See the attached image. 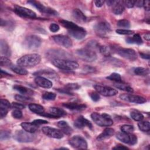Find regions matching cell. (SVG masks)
<instances>
[{
	"mask_svg": "<svg viewBox=\"0 0 150 150\" xmlns=\"http://www.w3.org/2000/svg\"><path fill=\"white\" fill-rule=\"evenodd\" d=\"M41 57L38 54H29L20 57L17 60V64L23 67H32L40 62Z\"/></svg>",
	"mask_w": 150,
	"mask_h": 150,
	"instance_id": "cell-1",
	"label": "cell"
},
{
	"mask_svg": "<svg viewBox=\"0 0 150 150\" xmlns=\"http://www.w3.org/2000/svg\"><path fill=\"white\" fill-rule=\"evenodd\" d=\"M52 63L56 67L65 70H75L79 67V64L76 62L62 59H54L52 60Z\"/></svg>",
	"mask_w": 150,
	"mask_h": 150,
	"instance_id": "cell-2",
	"label": "cell"
},
{
	"mask_svg": "<svg viewBox=\"0 0 150 150\" xmlns=\"http://www.w3.org/2000/svg\"><path fill=\"white\" fill-rule=\"evenodd\" d=\"M91 117L97 125L101 127H108L113 124L110 115L106 113L100 114L97 112H93L91 114Z\"/></svg>",
	"mask_w": 150,
	"mask_h": 150,
	"instance_id": "cell-3",
	"label": "cell"
},
{
	"mask_svg": "<svg viewBox=\"0 0 150 150\" xmlns=\"http://www.w3.org/2000/svg\"><path fill=\"white\" fill-rule=\"evenodd\" d=\"M77 55L82 60L92 62L97 59V54L94 51L89 48H82L76 51Z\"/></svg>",
	"mask_w": 150,
	"mask_h": 150,
	"instance_id": "cell-4",
	"label": "cell"
},
{
	"mask_svg": "<svg viewBox=\"0 0 150 150\" xmlns=\"http://www.w3.org/2000/svg\"><path fill=\"white\" fill-rule=\"evenodd\" d=\"M36 135L26 131H16L13 135V138L20 142H29L35 140Z\"/></svg>",
	"mask_w": 150,
	"mask_h": 150,
	"instance_id": "cell-5",
	"label": "cell"
},
{
	"mask_svg": "<svg viewBox=\"0 0 150 150\" xmlns=\"http://www.w3.org/2000/svg\"><path fill=\"white\" fill-rule=\"evenodd\" d=\"M42 43L41 39L36 35H29L23 41L24 46L29 49H35L39 47Z\"/></svg>",
	"mask_w": 150,
	"mask_h": 150,
	"instance_id": "cell-6",
	"label": "cell"
},
{
	"mask_svg": "<svg viewBox=\"0 0 150 150\" xmlns=\"http://www.w3.org/2000/svg\"><path fill=\"white\" fill-rule=\"evenodd\" d=\"M69 144L76 149H87V143L86 139L80 135H74L69 141Z\"/></svg>",
	"mask_w": 150,
	"mask_h": 150,
	"instance_id": "cell-7",
	"label": "cell"
},
{
	"mask_svg": "<svg viewBox=\"0 0 150 150\" xmlns=\"http://www.w3.org/2000/svg\"><path fill=\"white\" fill-rule=\"evenodd\" d=\"M116 138L125 144L134 145L137 142V137L131 133L128 134L124 132H120L117 134Z\"/></svg>",
	"mask_w": 150,
	"mask_h": 150,
	"instance_id": "cell-8",
	"label": "cell"
},
{
	"mask_svg": "<svg viewBox=\"0 0 150 150\" xmlns=\"http://www.w3.org/2000/svg\"><path fill=\"white\" fill-rule=\"evenodd\" d=\"M28 3L35 6L39 11H40L43 13H45L48 15H52V16L57 15V12L55 10L45 6L43 4H40L39 2L35 1H28Z\"/></svg>",
	"mask_w": 150,
	"mask_h": 150,
	"instance_id": "cell-9",
	"label": "cell"
},
{
	"mask_svg": "<svg viewBox=\"0 0 150 150\" xmlns=\"http://www.w3.org/2000/svg\"><path fill=\"white\" fill-rule=\"evenodd\" d=\"M94 88L98 93L106 97L114 96L118 93V91L116 89L108 86L95 85L94 86Z\"/></svg>",
	"mask_w": 150,
	"mask_h": 150,
	"instance_id": "cell-10",
	"label": "cell"
},
{
	"mask_svg": "<svg viewBox=\"0 0 150 150\" xmlns=\"http://www.w3.org/2000/svg\"><path fill=\"white\" fill-rule=\"evenodd\" d=\"M117 53L122 57L131 61H134L137 58L135 51L132 49L120 48L117 50Z\"/></svg>",
	"mask_w": 150,
	"mask_h": 150,
	"instance_id": "cell-11",
	"label": "cell"
},
{
	"mask_svg": "<svg viewBox=\"0 0 150 150\" xmlns=\"http://www.w3.org/2000/svg\"><path fill=\"white\" fill-rule=\"evenodd\" d=\"M42 131L46 135L51 138L60 139L63 137V133L62 131L54 128L50 127H43L42 128Z\"/></svg>",
	"mask_w": 150,
	"mask_h": 150,
	"instance_id": "cell-12",
	"label": "cell"
},
{
	"mask_svg": "<svg viewBox=\"0 0 150 150\" xmlns=\"http://www.w3.org/2000/svg\"><path fill=\"white\" fill-rule=\"evenodd\" d=\"M94 30L98 35L103 36L110 32L111 26L107 22L103 21L99 22L94 26Z\"/></svg>",
	"mask_w": 150,
	"mask_h": 150,
	"instance_id": "cell-13",
	"label": "cell"
},
{
	"mask_svg": "<svg viewBox=\"0 0 150 150\" xmlns=\"http://www.w3.org/2000/svg\"><path fill=\"white\" fill-rule=\"evenodd\" d=\"M14 11L16 14L22 17L29 18H35L36 17L35 12L25 7L16 5L14 8Z\"/></svg>",
	"mask_w": 150,
	"mask_h": 150,
	"instance_id": "cell-14",
	"label": "cell"
},
{
	"mask_svg": "<svg viewBox=\"0 0 150 150\" xmlns=\"http://www.w3.org/2000/svg\"><path fill=\"white\" fill-rule=\"evenodd\" d=\"M120 98L124 101L137 104H143L146 102V99L144 97L131 94H121L120 96Z\"/></svg>",
	"mask_w": 150,
	"mask_h": 150,
	"instance_id": "cell-15",
	"label": "cell"
},
{
	"mask_svg": "<svg viewBox=\"0 0 150 150\" xmlns=\"http://www.w3.org/2000/svg\"><path fill=\"white\" fill-rule=\"evenodd\" d=\"M53 40L59 45L66 47H70L72 46V41L68 36L61 35H54L52 36Z\"/></svg>",
	"mask_w": 150,
	"mask_h": 150,
	"instance_id": "cell-16",
	"label": "cell"
},
{
	"mask_svg": "<svg viewBox=\"0 0 150 150\" xmlns=\"http://www.w3.org/2000/svg\"><path fill=\"white\" fill-rule=\"evenodd\" d=\"M33 75H36L38 76H42V77H47L52 79L57 80L59 79L58 74L52 69H44L39 70L33 73Z\"/></svg>",
	"mask_w": 150,
	"mask_h": 150,
	"instance_id": "cell-17",
	"label": "cell"
},
{
	"mask_svg": "<svg viewBox=\"0 0 150 150\" xmlns=\"http://www.w3.org/2000/svg\"><path fill=\"white\" fill-rule=\"evenodd\" d=\"M74 125L79 129L83 128L84 127H87L88 128L91 129L92 128V124L86 118L83 117V116H80L77 118L74 122Z\"/></svg>",
	"mask_w": 150,
	"mask_h": 150,
	"instance_id": "cell-18",
	"label": "cell"
},
{
	"mask_svg": "<svg viewBox=\"0 0 150 150\" xmlns=\"http://www.w3.org/2000/svg\"><path fill=\"white\" fill-rule=\"evenodd\" d=\"M35 82L38 86L45 88H50L53 85L51 81L42 76H37L35 79Z\"/></svg>",
	"mask_w": 150,
	"mask_h": 150,
	"instance_id": "cell-19",
	"label": "cell"
},
{
	"mask_svg": "<svg viewBox=\"0 0 150 150\" xmlns=\"http://www.w3.org/2000/svg\"><path fill=\"white\" fill-rule=\"evenodd\" d=\"M114 130L112 128H105L103 132H101L97 137V139L99 141H104L110 137H111V136H112L114 134Z\"/></svg>",
	"mask_w": 150,
	"mask_h": 150,
	"instance_id": "cell-20",
	"label": "cell"
},
{
	"mask_svg": "<svg viewBox=\"0 0 150 150\" xmlns=\"http://www.w3.org/2000/svg\"><path fill=\"white\" fill-rule=\"evenodd\" d=\"M59 22L62 24V25L63 26H64V28H66V29H67L68 30H79L82 29L83 28L78 26L77 25H76V23L69 21H66V20H60Z\"/></svg>",
	"mask_w": 150,
	"mask_h": 150,
	"instance_id": "cell-21",
	"label": "cell"
},
{
	"mask_svg": "<svg viewBox=\"0 0 150 150\" xmlns=\"http://www.w3.org/2000/svg\"><path fill=\"white\" fill-rule=\"evenodd\" d=\"M68 32L70 34V35L78 40L83 39L86 35V31L84 28H82L79 30H68Z\"/></svg>",
	"mask_w": 150,
	"mask_h": 150,
	"instance_id": "cell-22",
	"label": "cell"
},
{
	"mask_svg": "<svg viewBox=\"0 0 150 150\" xmlns=\"http://www.w3.org/2000/svg\"><path fill=\"white\" fill-rule=\"evenodd\" d=\"M63 105L70 110L81 111L86 108V105L83 104H77L76 103H63Z\"/></svg>",
	"mask_w": 150,
	"mask_h": 150,
	"instance_id": "cell-23",
	"label": "cell"
},
{
	"mask_svg": "<svg viewBox=\"0 0 150 150\" xmlns=\"http://www.w3.org/2000/svg\"><path fill=\"white\" fill-rule=\"evenodd\" d=\"M0 50L1 54L5 57L10 56L11 54V49L8 44L3 39H1L0 40Z\"/></svg>",
	"mask_w": 150,
	"mask_h": 150,
	"instance_id": "cell-24",
	"label": "cell"
},
{
	"mask_svg": "<svg viewBox=\"0 0 150 150\" xmlns=\"http://www.w3.org/2000/svg\"><path fill=\"white\" fill-rule=\"evenodd\" d=\"M73 18L79 22H84L87 20L86 16L79 9H74L72 12Z\"/></svg>",
	"mask_w": 150,
	"mask_h": 150,
	"instance_id": "cell-25",
	"label": "cell"
},
{
	"mask_svg": "<svg viewBox=\"0 0 150 150\" xmlns=\"http://www.w3.org/2000/svg\"><path fill=\"white\" fill-rule=\"evenodd\" d=\"M21 125L25 131L30 133L35 132L38 129V125L33 122H22Z\"/></svg>",
	"mask_w": 150,
	"mask_h": 150,
	"instance_id": "cell-26",
	"label": "cell"
},
{
	"mask_svg": "<svg viewBox=\"0 0 150 150\" xmlns=\"http://www.w3.org/2000/svg\"><path fill=\"white\" fill-rule=\"evenodd\" d=\"M124 6L122 1H115V2L112 5V12L115 15H120L124 11Z\"/></svg>",
	"mask_w": 150,
	"mask_h": 150,
	"instance_id": "cell-27",
	"label": "cell"
},
{
	"mask_svg": "<svg viewBox=\"0 0 150 150\" xmlns=\"http://www.w3.org/2000/svg\"><path fill=\"white\" fill-rule=\"evenodd\" d=\"M57 126L60 128V130L63 133H64L67 135H69L72 132V128L68 125L66 121H60L57 122Z\"/></svg>",
	"mask_w": 150,
	"mask_h": 150,
	"instance_id": "cell-28",
	"label": "cell"
},
{
	"mask_svg": "<svg viewBox=\"0 0 150 150\" xmlns=\"http://www.w3.org/2000/svg\"><path fill=\"white\" fill-rule=\"evenodd\" d=\"M49 113H50L56 118L64 116L66 114V112L63 109L59 107H50L49 108Z\"/></svg>",
	"mask_w": 150,
	"mask_h": 150,
	"instance_id": "cell-29",
	"label": "cell"
},
{
	"mask_svg": "<svg viewBox=\"0 0 150 150\" xmlns=\"http://www.w3.org/2000/svg\"><path fill=\"white\" fill-rule=\"evenodd\" d=\"M114 86L117 88L120 89L121 90H124L127 92L132 93L134 91L132 88L130 87L129 85L123 83L122 81L121 82H115L114 84Z\"/></svg>",
	"mask_w": 150,
	"mask_h": 150,
	"instance_id": "cell-30",
	"label": "cell"
},
{
	"mask_svg": "<svg viewBox=\"0 0 150 150\" xmlns=\"http://www.w3.org/2000/svg\"><path fill=\"white\" fill-rule=\"evenodd\" d=\"M29 110L36 114H41L44 112V108L42 105L36 104H29Z\"/></svg>",
	"mask_w": 150,
	"mask_h": 150,
	"instance_id": "cell-31",
	"label": "cell"
},
{
	"mask_svg": "<svg viewBox=\"0 0 150 150\" xmlns=\"http://www.w3.org/2000/svg\"><path fill=\"white\" fill-rule=\"evenodd\" d=\"M126 41L128 43H134V44H137V45H141L142 43V40L141 36H139V34H135L132 38H128L126 39Z\"/></svg>",
	"mask_w": 150,
	"mask_h": 150,
	"instance_id": "cell-32",
	"label": "cell"
},
{
	"mask_svg": "<svg viewBox=\"0 0 150 150\" xmlns=\"http://www.w3.org/2000/svg\"><path fill=\"white\" fill-rule=\"evenodd\" d=\"M10 69L15 73L18 74H21V75H26L28 74V71L27 70L24 69V67L20 66L19 65L16 66V65H11V66L10 67Z\"/></svg>",
	"mask_w": 150,
	"mask_h": 150,
	"instance_id": "cell-33",
	"label": "cell"
},
{
	"mask_svg": "<svg viewBox=\"0 0 150 150\" xmlns=\"http://www.w3.org/2000/svg\"><path fill=\"white\" fill-rule=\"evenodd\" d=\"M139 129L143 132H148L150 129V123L148 121H140L138 123Z\"/></svg>",
	"mask_w": 150,
	"mask_h": 150,
	"instance_id": "cell-34",
	"label": "cell"
},
{
	"mask_svg": "<svg viewBox=\"0 0 150 150\" xmlns=\"http://www.w3.org/2000/svg\"><path fill=\"white\" fill-rule=\"evenodd\" d=\"M134 72L136 75L138 76H146L149 74V69L146 68H144L142 67H136L134 70Z\"/></svg>",
	"mask_w": 150,
	"mask_h": 150,
	"instance_id": "cell-35",
	"label": "cell"
},
{
	"mask_svg": "<svg viewBox=\"0 0 150 150\" xmlns=\"http://www.w3.org/2000/svg\"><path fill=\"white\" fill-rule=\"evenodd\" d=\"M130 115L133 120L137 121H142L144 118V115L140 112L135 110L132 111L130 113Z\"/></svg>",
	"mask_w": 150,
	"mask_h": 150,
	"instance_id": "cell-36",
	"label": "cell"
},
{
	"mask_svg": "<svg viewBox=\"0 0 150 150\" xmlns=\"http://www.w3.org/2000/svg\"><path fill=\"white\" fill-rule=\"evenodd\" d=\"M13 88L18 91V92H19L21 94H29V92H32V91L30 90H29V88L24 87V86H19V85H15L13 86Z\"/></svg>",
	"mask_w": 150,
	"mask_h": 150,
	"instance_id": "cell-37",
	"label": "cell"
},
{
	"mask_svg": "<svg viewBox=\"0 0 150 150\" xmlns=\"http://www.w3.org/2000/svg\"><path fill=\"white\" fill-rule=\"evenodd\" d=\"M99 50L100 53L105 57H108L110 56L111 49L108 46H99Z\"/></svg>",
	"mask_w": 150,
	"mask_h": 150,
	"instance_id": "cell-38",
	"label": "cell"
},
{
	"mask_svg": "<svg viewBox=\"0 0 150 150\" xmlns=\"http://www.w3.org/2000/svg\"><path fill=\"white\" fill-rule=\"evenodd\" d=\"M0 64L2 67H11L12 65L11 61L5 56H1L0 58Z\"/></svg>",
	"mask_w": 150,
	"mask_h": 150,
	"instance_id": "cell-39",
	"label": "cell"
},
{
	"mask_svg": "<svg viewBox=\"0 0 150 150\" xmlns=\"http://www.w3.org/2000/svg\"><path fill=\"white\" fill-rule=\"evenodd\" d=\"M107 79L112 81H114L115 82H121L122 81L121 77L120 74L116 73H113L111 74L110 76H107L106 77Z\"/></svg>",
	"mask_w": 150,
	"mask_h": 150,
	"instance_id": "cell-40",
	"label": "cell"
},
{
	"mask_svg": "<svg viewBox=\"0 0 150 150\" xmlns=\"http://www.w3.org/2000/svg\"><path fill=\"white\" fill-rule=\"evenodd\" d=\"M56 97V94L52 92H45L42 96V98L46 100H54Z\"/></svg>",
	"mask_w": 150,
	"mask_h": 150,
	"instance_id": "cell-41",
	"label": "cell"
},
{
	"mask_svg": "<svg viewBox=\"0 0 150 150\" xmlns=\"http://www.w3.org/2000/svg\"><path fill=\"white\" fill-rule=\"evenodd\" d=\"M121 130L122 132L129 134V133H132L134 131V128L131 125L125 124V125H123L122 126H121Z\"/></svg>",
	"mask_w": 150,
	"mask_h": 150,
	"instance_id": "cell-42",
	"label": "cell"
},
{
	"mask_svg": "<svg viewBox=\"0 0 150 150\" xmlns=\"http://www.w3.org/2000/svg\"><path fill=\"white\" fill-rule=\"evenodd\" d=\"M117 25L121 28H128L130 27V23L127 19H121L117 22Z\"/></svg>",
	"mask_w": 150,
	"mask_h": 150,
	"instance_id": "cell-43",
	"label": "cell"
},
{
	"mask_svg": "<svg viewBox=\"0 0 150 150\" xmlns=\"http://www.w3.org/2000/svg\"><path fill=\"white\" fill-rule=\"evenodd\" d=\"M80 86L77 83H68L65 85V88L70 91L72 90H78Z\"/></svg>",
	"mask_w": 150,
	"mask_h": 150,
	"instance_id": "cell-44",
	"label": "cell"
},
{
	"mask_svg": "<svg viewBox=\"0 0 150 150\" xmlns=\"http://www.w3.org/2000/svg\"><path fill=\"white\" fill-rule=\"evenodd\" d=\"M0 107L4 108L9 110L11 107V105L8 100H6L5 99H1Z\"/></svg>",
	"mask_w": 150,
	"mask_h": 150,
	"instance_id": "cell-45",
	"label": "cell"
},
{
	"mask_svg": "<svg viewBox=\"0 0 150 150\" xmlns=\"http://www.w3.org/2000/svg\"><path fill=\"white\" fill-rule=\"evenodd\" d=\"M115 32L120 35H131L134 33V31L131 30H127V29H117L115 30Z\"/></svg>",
	"mask_w": 150,
	"mask_h": 150,
	"instance_id": "cell-46",
	"label": "cell"
},
{
	"mask_svg": "<svg viewBox=\"0 0 150 150\" xmlns=\"http://www.w3.org/2000/svg\"><path fill=\"white\" fill-rule=\"evenodd\" d=\"M11 137V133L8 131H2L0 134V139L1 141L5 140Z\"/></svg>",
	"mask_w": 150,
	"mask_h": 150,
	"instance_id": "cell-47",
	"label": "cell"
},
{
	"mask_svg": "<svg viewBox=\"0 0 150 150\" xmlns=\"http://www.w3.org/2000/svg\"><path fill=\"white\" fill-rule=\"evenodd\" d=\"M12 115L15 118L20 119L22 117V113L19 109H15L12 112Z\"/></svg>",
	"mask_w": 150,
	"mask_h": 150,
	"instance_id": "cell-48",
	"label": "cell"
},
{
	"mask_svg": "<svg viewBox=\"0 0 150 150\" xmlns=\"http://www.w3.org/2000/svg\"><path fill=\"white\" fill-rule=\"evenodd\" d=\"M122 2L124 6L128 8H132L135 5V1H129V0L122 1Z\"/></svg>",
	"mask_w": 150,
	"mask_h": 150,
	"instance_id": "cell-49",
	"label": "cell"
},
{
	"mask_svg": "<svg viewBox=\"0 0 150 150\" xmlns=\"http://www.w3.org/2000/svg\"><path fill=\"white\" fill-rule=\"evenodd\" d=\"M90 96L91 100L94 101H98L100 98V96H99V94L97 92L93 91V92L90 93Z\"/></svg>",
	"mask_w": 150,
	"mask_h": 150,
	"instance_id": "cell-50",
	"label": "cell"
},
{
	"mask_svg": "<svg viewBox=\"0 0 150 150\" xmlns=\"http://www.w3.org/2000/svg\"><path fill=\"white\" fill-rule=\"evenodd\" d=\"M15 98L19 101H28L30 100V98L26 97V96H23L22 95H19V94H16L15 96Z\"/></svg>",
	"mask_w": 150,
	"mask_h": 150,
	"instance_id": "cell-51",
	"label": "cell"
},
{
	"mask_svg": "<svg viewBox=\"0 0 150 150\" xmlns=\"http://www.w3.org/2000/svg\"><path fill=\"white\" fill-rule=\"evenodd\" d=\"M49 29L52 32H56L59 30V26L56 23H52L49 26Z\"/></svg>",
	"mask_w": 150,
	"mask_h": 150,
	"instance_id": "cell-52",
	"label": "cell"
},
{
	"mask_svg": "<svg viewBox=\"0 0 150 150\" xmlns=\"http://www.w3.org/2000/svg\"><path fill=\"white\" fill-rule=\"evenodd\" d=\"M32 122L37 125H39L41 124H47L48 122L46 120H42V119H38V120H35L34 121H32Z\"/></svg>",
	"mask_w": 150,
	"mask_h": 150,
	"instance_id": "cell-53",
	"label": "cell"
},
{
	"mask_svg": "<svg viewBox=\"0 0 150 150\" xmlns=\"http://www.w3.org/2000/svg\"><path fill=\"white\" fill-rule=\"evenodd\" d=\"M98 44L97 42L96 41H91V42H88V47H89V49H91L93 48H96V47H98Z\"/></svg>",
	"mask_w": 150,
	"mask_h": 150,
	"instance_id": "cell-54",
	"label": "cell"
},
{
	"mask_svg": "<svg viewBox=\"0 0 150 150\" xmlns=\"http://www.w3.org/2000/svg\"><path fill=\"white\" fill-rule=\"evenodd\" d=\"M12 106L14 107L16 109H23L25 108V105L22 104L18 103H12Z\"/></svg>",
	"mask_w": 150,
	"mask_h": 150,
	"instance_id": "cell-55",
	"label": "cell"
},
{
	"mask_svg": "<svg viewBox=\"0 0 150 150\" xmlns=\"http://www.w3.org/2000/svg\"><path fill=\"white\" fill-rule=\"evenodd\" d=\"M8 109L0 107V117H1V118H3L4 117H5L6 115V114L8 113Z\"/></svg>",
	"mask_w": 150,
	"mask_h": 150,
	"instance_id": "cell-56",
	"label": "cell"
},
{
	"mask_svg": "<svg viewBox=\"0 0 150 150\" xmlns=\"http://www.w3.org/2000/svg\"><path fill=\"white\" fill-rule=\"evenodd\" d=\"M143 6L146 11H149L150 9V2L148 0L144 1L143 2Z\"/></svg>",
	"mask_w": 150,
	"mask_h": 150,
	"instance_id": "cell-57",
	"label": "cell"
},
{
	"mask_svg": "<svg viewBox=\"0 0 150 150\" xmlns=\"http://www.w3.org/2000/svg\"><path fill=\"white\" fill-rule=\"evenodd\" d=\"M104 3V1H100V0H96V1H94V4H95V5L98 7V8H100V7H101L103 4Z\"/></svg>",
	"mask_w": 150,
	"mask_h": 150,
	"instance_id": "cell-58",
	"label": "cell"
},
{
	"mask_svg": "<svg viewBox=\"0 0 150 150\" xmlns=\"http://www.w3.org/2000/svg\"><path fill=\"white\" fill-rule=\"evenodd\" d=\"M139 54L141 56V57L142 59H149V54H146V53H139Z\"/></svg>",
	"mask_w": 150,
	"mask_h": 150,
	"instance_id": "cell-59",
	"label": "cell"
},
{
	"mask_svg": "<svg viewBox=\"0 0 150 150\" xmlns=\"http://www.w3.org/2000/svg\"><path fill=\"white\" fill-rule=\"evenodd\" d=\"M113 149H128V148L127 147V146H123V145H118L117 146H115V147L112 148Z\"/></svg>",
	"mask_w": 150,
	"mask_h": 150,
	"instance_id": "cell-60",
	"label": "cell"
},
{
	"mask_svg": "<svg viewBox=\"0 0 150 150\" xmlns=\"http://www.w3.org/2000/svg\"><path fill=\"white\" fill-rule=\"evenodd\" d=\"M143 1H135V5L138 7H142L143 6Z\"/></svg>",
	"mask_w": 150,
	"mask_h": 150,
	"instance_id": "cell-61",
	"label": "cell"
},
{
	"mask_svg": "<svg viewBox=\"0 0 150 150\" xmlns=\"http://www.w3.org/2000/svg\"><path fill=\"white\" fill-rule=\"evenodd\" d=\"M107 5H108V6H112L114 4V3L115 2V1H114V0H108V1H107Z\"/></svg>",
	"mask_w": 150,
	"mask_h": 150,
	"instance_id": "cell-62",
	"label": "cell"
},
{
	"mask_svg": "<svg viewBox=\"0 0 150 150\" xmlns=\"http://www.w3.org/2000/svg\"><path fill=\"white\" fill-rule=\"evenodd\" d=\"M144 39H145V40H149V39H150V35H149V33H146L145 35H144Z\"/></svg>",
	"mask_w": 150,
	"mask_h": 150,
	"instance_id": "cell-63",
	"label": "cell"
}]
</instances>
